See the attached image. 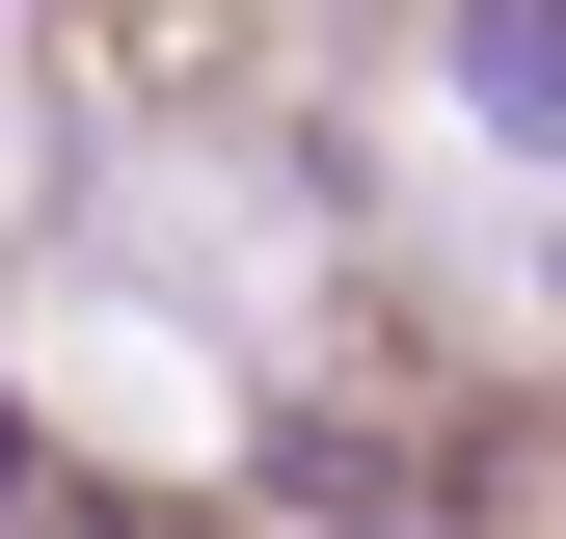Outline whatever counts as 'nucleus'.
<instances>
[{
	"label": "nucleus",
	"mask_w": 566,
	"mask_h": 539,
	"mask_svg": "<svg viewBox=\"0 0 566 539\" xmlns=\"http://www.w3.org/2000/svg\"><path fill=\"white\" fill-rule=\"evenodd\" d=\"M0 486H28V458H0Z\"/></svg>",
	"instance_id": "1"
}]
</instances>
